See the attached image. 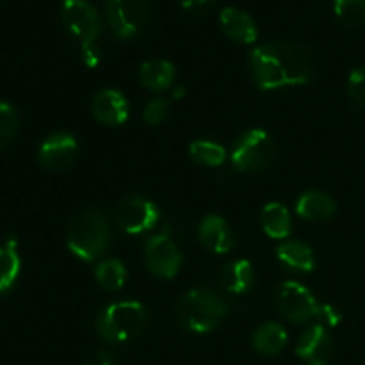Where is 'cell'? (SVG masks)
<instances>
[{"label": "cell", "mask_w": 365, "mask_h": 365, "mask_svg": "<svg viewBox=\"0 0 365 365\" xmlns=\"http://www.w3.org/2000/svg\"><path fill=\"white\" fill-rule=\"evenodd\" d=\"M255 84L264 91L296 88L312 81L314 66L303 46L289 41H273L259 45L250 53Z\"/></svg>", "instance_id": "cell-1"}, {"label": "cell", "mask_w": 365, "mask_h": 365, "mask_svg": "<svg viewBox=\"0 0 365 365\" xmlns=\"http://www.w3.org/2000/svg\"><path fill=\"white\" fill-rule=\"evenodd\" d=\"M227 316V302L209 289H192L185 292L177 305L178 323L192 334L214 331L221 327Z\"/></svg>", "instance_id": "cell-2"}, {"label": "cell", "mask_w": 365, "mask_h": 365, "mask_svg": "<svg viewBox=\"0 0 365 365\" xmlns=\"http://www.w3.org/2000/svg\"><path fill=\"white\" fill-rule=\"evenodd\" d=\"M66 242L75 257L86 262H95L109 248V221L98 210L78 214L68 228Z\"/></svg>", "instance_id": "cell-3"}, {"label": "cell", "mask_w": 365, "mask_h": 365, "mask_svg": "<svg viewBox=\"0 0 365 365\" xmlns=\"http://www.w3.org/2000/svg\"><path fill=\"white\" fill-rule=\"evenodd\" d=\"M148 321L146 309L139 302H116L106 307L96 319V331L110 344H125L143 334Z\"/></svg>", "instance_id": "cell-4"}, {"label": "cell", "mask_w": 365, "mask_h": 365, "mask_svg": "<svg viewBox=\"0 0 365 365\" xmlns=\"http://www.w3.org/2000/svg\"><path fill=\"white\" fill-rule=\"evenodd\" d=\"M274 157V143L262 128L245 132L235 141L230 163L237 171H262Z\"/></svg>", "instance_id": "cell-5"}, {"label": "cell", "mask_w": 365, "mask_h": 365, "mask_svg": "<svg viewBox=\"0 0 365 365\" xmlns=\"http://www.w3.org/2000/svg\"><path fill=\"white\" fill-rule=\"evenodd\" d=\"M110 29L120 39H130L146 27L150 18L148 0H106Z\"/></svg>", "instance_id": "cell-6"}, {"label": "cell", "mask_w": 365, "mask_h": 365, "mask_svg": "<svg viewBox=\"0 0 365 365\" xmlns=\"http://www.w3.org/2000/svg\"><path fill=\"white\" fill-rule=\"evenodd\" d=\"M61 18L73 38L81 41L82 46L95 45L96 38L102 31L98 11L88 0H63L61 6Z\"/></svg>", "instance_id": "cell-7"}, {"label": "cell", "mask_w": 365, "mask_h": 365, "mask_svg": "<svg viewBox=\"0 0 365 365\" xmlns=\"http://www.w3.org/2000/svg\"><path fill=\"white\" fill-rule=\"evenodd\" d=\"M274 307L291 323H307L317 316L319 303L312 292L298 282H284L274 291Z\"/></svg>", "instance_id": "cell-8"}, {"label": "cell", "mask_w": 365, "mask_h": 365, "mask_svg": "<svg viewBox=\"0 0 365 365\" xmlns=\"http://www.w3.org/2000/svg\"><path fill=\"white\" fill-rule=\"evenodd\" d=\"M159 207L141 196H127L114 210L116 225L130 235L145 234L159 223Z\"/></svg>", "instance_id": "cell-9"}, {"label": "cell", "mask_w": 365, "mask_h": 365, "mask_svg": "<svg viewBox=\"0 0 365 365\" xmlns=\"http://www.w3.org/2000/svg\"><path fill=\"white\" fill-rule=\"evenodd\" d=\"M182 257L178 246L171 241L170 235L157 234L146 242L145 262L146 267L159 278H175L182 267Z\"/></svg>", "instance_id": "cell-10"}, {"label": "cell", "mask_w": 365, "mask_h": 365, "mask_svg": "<svg viewBox=\"0 0 365 365\" xmlns=\"http://www.w3.org/2000/svg\"><path fill=\"white\" fill-rule=\"evenodd\" d=\"M78 153V143L68 132H56L48 135L39 146V163L50 171H64L75 163Z\"/></svg>", "instance_id": "cell-11"}, {"label": "cell", "mask_w": 365, "mask_h": 365, "mask_svg": "<svg viewBox=\"0 0 365 365\" xmlns=\"http://www.w3.org/2000/svg\"><path fill=\"white\" fill-rule=\"evenodd\" d=\"M331 351H334V341L328 328L323 324L307 328L296 346V355L307 365H327L330 362Z\"/></svg>", "instance_id": "cell-12"}, {"label": "cell", "mask_w": 365, "mask_h": 365, "mask_svg": "<svg viewBox=\"0 0 365 365\" xmlns=\"http://www.w3.org/2000/svg\"><path fill=\"white\" fill-rule=\"evenodd\" d=\"M198 239L203 248L216 255L230 253L235 246V235L227 221L217 214L203 217L198 227Z\"/></svg>", "instance_id": "cell-13"}, {"label": "cell", "mask_w": 365, "mask_h": 365, "mask_svg": "<svg viewBox=\"0 0 365 365\" xmlns=\"http://www.w3.org/2000/svg\"><path fill=\"white\" fill-rule=\"evenodd\" d=\"M93 116L103 125L116 127L127 121L128 102L118 89H103L93 98Z\"/></svg>", "instance_id": "cell-14"}, {"label": "cell", "mask_w": 365, "mask_h": 365, "mask_svg": "<svg viewBox=\"0 0 365 365\" xmlns=\"http://www.w3.org/2000/svg\"><path fill=\"white\" fill-rule=\"evenodd\" d=\"M220 25L221 31L237 43L250 45L259 38V29H257L255 20L246 11L237 9V7H225L220 13Z\"/></svg>", "instance_id": "cell-15"}, {"label": "cell", "mask_w": 365, "mask_h": 365, "mask_svg": "<svg viewBox=\"0 0 365 365\" xmlns=\"http://www.w3.org/2000/svg\"><path fill=\"white\" fill-rule=\"evenodd\" d=\"M296 212L307 221L323 223V221L331 220L335 216L337 205L327 192L307 191L299 196L298 203H296Z\"/></svg>", "instance_id": "cell-16"}, {"label": "cell", "mask_w": 365, "mask_h": 365, "mask_svg": "<svg viewBox=\"0 0 365 365\" xmlns=\"http://www.w3.org/2000/svg\"><path fill=\"white\" fill-rule=\"evenodd\" d=\"M139 81L150 91H166L175 81V66L166 59L145 61L139 68Z\"/></svg>", "instance_id": "cell-17"}, {"label": "cell", "mask_w": 365, "mask_h": 365, "mask_svg": "<svg viewBox=\"0 0 365 365\" xmlns=\"http://www.w3.org/2000/svg\"><path fill=\"white\" fill-rule=\"evenodd\" d=\"M277 259L289 269L310 273L316 267L314 252L309 245L302 241H285L277 248Z\"/></svg>", "instance_id": "cell-18"}, {"label": "cell", "mask_w": 365, "mask_h": 365, "mask_svg": "<svg viewBox=\"0 0 365 365\" xmlns=\"http://www.w3.org/2000/svg\"><path fill=\"white\" fill-rule=\"evenodd\" d=\"M255 273L248 260H232L221 271V285L232 294H245L253 287Z\"/></svg>", "instance_id": "cell-19"}, {"label": "cell", "mask_w": 365, "mask_h": 365, "mask_svg": "<svg viewBox=\"0 0 365 365\" xmlns=\"http://www.w3.org/2000/svg\"><path fill=\"white\" fill-rule=\"evenodd\" d=\"M252 344L260 355L274 356L287 344V331L278 323H264L253 334Z\"/></svg>", "instance_id": "cell-20"}, {"label": "cell", "mask_w": 365, "mask_h": 365, "mask_svg": "<svg viewBox=\"0 0 365 365\" xmlns=\"http://www.w3.org/2000/svg\"><path fill=\"white\" fill-rule=\"evenodd\" d=\"M260 223H262V230L271 239H280L282 241V239H287L292 232L291 214H289L287 207L278 202L267 203L264 207Z\"/></svg>", "instance_id": "cell-21"}, {"label": "cell", "mask_w": 365, "mask_h": 365, "mask_svg": "<svg viewBox=\"0 0 365 365\" xmlns=\"http://www.w3.org/2000/svg\"><path fill=\"white\" fill-rule=\"evenodd\" d=\"M21 259L18 255L16 239H7L6 245L0 246V294H7L20 277Z\"/></svg>", "instance_id": "cell-22"}, {"label": "cell", "mask_w": 365, "mask_h": 365, "mask_svg": "<svg viewBox=\"0 0 365 365\" xmlns=\"http://www.w3.org/2000/svg\"><path fill=\"white\" fill-rule=\"evenodd\" d=\"M95 278L98 285L106 291H120L127 280V269L118 259H106L98 262L95 269Z\"/></svg>", "instance_id": "cell-23"}, {"label": "cell", "mask_w": 365, "mask_h": 365, "mask_svg": "<svg viewBox=\"0 0 365 365\" xmlns=\"http://www.w3.org/2000/svg\"><path fill=\"white\" fill-rule=\"evenodd\" d=\"M189 155L200 166L216 168L227 160V150L220 143L200 139V141H192L189 145Z\"/></svg>", "instance_id": "cell-24"}, {"label": "cell", "mask_w": 365, "mask_h": 365, "mask_svg": "<svg viewBox=\"0 0 365 365\" xmlns=\"http://www.w3.org/2000/svg\"><path fill=\"white\" fill-rule=\"evenodd\" d=\"M334 11L339 20L349 27L365 24V0H335Z\"/></svg>", "instance_id": "cell-25"}, {"label": "cell", "mask_w": 365, "mask_h": 365, "mask_svg": "<svg viewBox=\"0 0 365 365\" xmlns=\"http://www.w3.org/2000/svg\"><path fill=\"white\" fill-rule=\"evenodd\" d=\"M18 128H20V120L16 109L9 103L0 102V148L7 146L16 138Z\"/></svg>", "instance_id": "cell-26"}, {"label": "cell", "mask_w": 365, "mask_h": 365, "mask_svg": "<svg viewBox=\"0 0 365 365\" xmlns=\"http://www.w3.org/2000/svg\"><path fill=\"white\" fill-rule=\"evenodd\" d=\"M168 113H170V102L166 98H163V96H159V98L150 100L148 106L145 107L143 120H145V123L155 127V125L163 123L166 120Z\"/></svg>", "instance_id": "cell-27"}, {"label": "cell", "mask_w": 365, "mask_h": 365, "mask_svg": "<svg viewBox=\"0 0 365 365\" xmlns=\"http://www.w3.org/2000/svg\"><path fill=\"white\" fill-rule=\"evenodd\" d=\"M348 93L353 102L365 109V68H356L348 81Z\"/></svg>", "instance_id": "cell-28"}, {"label": "cell", "mask_w": 365, "mask_h": 365, "mask_svg": "<svg viewBox=\"0 0 365 365\" xmlns=\"http://www.w3.org/2000/svg\"><path fill=\"white\" fill-rule=\"evenodd\" d=\"M316 319H319V324L327 328H335L342 321V316L339 314V310L331 305H319L317 309Z\"/></svg>", "instance_id": "cell-29"}, {"label": "cell", "mask_w": 365, "mask_h": 365, "mask_svg": "<svg viewBox=\"0 0 365 365\" xmlns=\"http://www.w3.org/2000/svg\"><path fill=\"white\" fill-rule=\"evenodd\" d=\"M82 61H84L86 66L89 68H95L98 66L100 63V48L95 45H88V46H82Z\"/></svg>", "instance_id": "cell-30"}, {"label": "cell", "mask_w": 365, "mask_h": 365, "mask_svg": "<svg viewBox=\"0 0 365 365\" xmlns=\"http://www.w3.org/2000/svg\"><path fill=\"white\" fill-rule=\"evenodd\" d=\"M86 365H116V360H114V356L110 353L98 351L89 356Z\"/></svg>", "instance_id": "cell-31"}, {"label": "cell", "mask_w": 365, "mask_h": 365, "mask_svg": "<svg viewBox=\"0 0 365 365\" xmlns=\"http://www.w3.org/2000/svg\"><path fill=\"white\" fill-rule=\"evenodd\" d=\"M210 2H214V0H180V6L185 11H198L209 6Z\"/></svg>", "instance_id": "cell-32"}]
</instances>
